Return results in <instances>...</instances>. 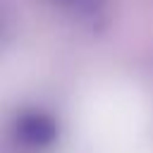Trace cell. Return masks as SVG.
<instances>
[{
	"mask_svg": "<svg viewBox=\"0 0 153 153\" xmlns=\"http://www.w3.org/2000/svg\"><path fill=\"white\" fill-rule=\"evenodd\" d=\"M17 136L33 148H43L55 139V122L50 115L31 112L17 122Z\"/></svg>",
	"mask_w": 153,
	"mask_h": 153,
	"instance_id": "cell-1",
	"label": "cell"
},
{
	"mask_svg": "<svg viewBox=\"0 0 153 153\" xmlns=\"http://www.w3.org/2000/svg\"><path fill=\"white\" fill-rule=\"evenodd\" d=\"M12 31H14V14H12L10 5L5 0H0V50L10 43Z\"/></svg>",
	"mask_w": 153,
	"mask_h": 153,
	"instance_id": "cell-2",
	"label": "cell"
}]
</instances>
